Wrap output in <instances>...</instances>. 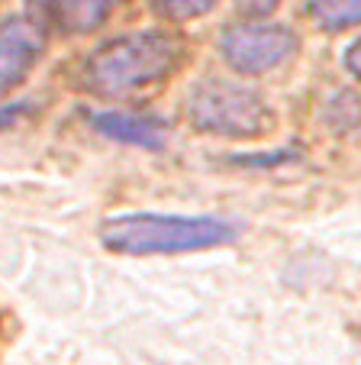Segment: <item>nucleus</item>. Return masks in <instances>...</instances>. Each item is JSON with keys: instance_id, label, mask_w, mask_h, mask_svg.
<instances>
[{"instance_id": "f257e3e1", "label": "nucleus", "mask_w": 361, "mask_h": 365, "mask_svg": "<svg viewBox=\"0 0 361 365\" xmlns=\"http://www.w3.org/2000/svg\"><path fill=\"white\" fill-rule=\"evenodd\" d=\"M236 223L216 217H162V214H126L100 227V242L123 255H174L197 252L232 242Z\"/></svg>"}, {"instance_id": "f03ea898", "label": "nucleus", "mask_w": 361, "mask_h": 365, "mask_svg": "<svg viewBox=\"0 0 361 365\" xmlns=\"http://www.w3.org/2000/svg\"><path fill=\"white\" fill-rule=\"evenodd\" d=\"M181 58V46L174 36L149 29V33L116 36L100 46L84 65L90 91L107 97L132 94V91L155 84L168 75Z\"/></svg>"}, {"instance_id": "7ed1b4c3", "label": "nucleus", "mask_w": 361, "mask_h": 365, "mask_svg": "<svg viewBox=\"0 0 361 365\" xmlns=\"http://www.w3.org/2000/svg\"><path fill=\"white\" fill-rule=\"evenodd\" d=\"M187 113H191V123L197 130L229 139L265 136L274 126L271 103L258 91L236 81H223V78H210V81L197 84L191 103H187Z\"/></svg>"}, {"instance_id": "20e7f679", "label": "nucleus", "mask_w": 361, "mask_h": 365, "mask_svg": "<svg viewBox=\"0 0 361 365\" xmlns=\"http://www.w3.org/2000/svg\"><path fill=\"white\" fill-rule=\"evenodd\" d=\"M219 52L239 75H265L297 52V36L278 23L232 26L219 36Z\"/></svg>"}, {"instance_id": "39448f33", "label": "nucleus", "mask_w": 361, "mask_h": 365, "mask_svg": "<svg viewBox=\"0 0 361 365\" xmlns=\"http://www.w3.org/2000/svg\"><path fill=\"white\" fill-rule=\"evenodd\" d=\"M42 29L29 20L10 16L0 23V94L26 78V71L39 62Z\"/></svg>"}, {"instance_id": "423d86ee", "label": "nucleus", "mask_w": 361, "mask_h": 365, "mask_svg": "<svg viewBox=\"0 0 361 365\" xmlns=\"http://www.w3.org/2000/svg\"><path fill=\"white\" fill-rule=\"evenodd\" d=\"M42 23L62 33H94L110 20L116 0H26Z\"/></svg>"}, {"instance_id": "0eeeda50", "label": "nucleus", "mask_w": 361, "mask_h": 365, "mask_svg": "<svg viewBox=\"0 0 361 365\" xmlns=\"http://www.w3.org/2000/svg\"><path fill=\"white\" fill-rule=\"evenodd\" d=\"M94 126L103 136L126 145H139V149H164V143H168V126L149 117H136V113H94Z\"/></svg>"}, {"instance_id": "6e6552de", "label": "nucleus", "mask_w": 361, "mask_h": 365, "mask_svg": "<svg viewBox=\"0 0 361 365\" xmlns=\"http://www.w3.org/2000/svg\"><path fill=\"white\" fill-rule=\"evenodd\" d=\"M310 14L326 29H345L358 23L361 0H310Z\"/></svg>"}, {"instance_id": "1a4fd4ad", "label": "nucleus", "mask_w": 361, "mask_h": 365, "mask_svg": "<svg viewBox=\"0 0 361 365\" xmlns=\"http://www.w3.org/2000/svg\"><path fill=\"white\" fill-rule=\"evenodd\" d=\"M152 7L164 20H194V16L210 14L216 7V0H152Z\"/></svg>"}, {"instance_id": "9d476101", "label": "nucleus", "mask_w": 361, "mask_h": 365, "mask_svg": "<svg viewBox=\"0 0 361 365\" xmlns=\"http://www.w3.org/2000/svg\"><path fill=\"white\" fill-rule=\"evenodd\" d=\"M236 4L242 14H252V16H265L278 7V0H236Z\"/></svg>"}, {"instance_id": "9b49d317", "label": "nucleus", "mask_w": 361, "mask_h": 365, "mask_svg": "<svg viewBox=\"0 0 361 365\" xmlns=\"http://www.w3.org/2000/svg\"><path fill=\"white\" fill-rule=\"evenodd\" d=\"M26 110H29L26 103H10V107H0V130H7L10 123H16V120H20Z\"/></svg>"}, {"instance_id": "f8f14e48", "label": "nucleus", "mask_w": 361, "mask_h": 365, "mask_svg": "<svg viewBox=\"0 0 361 365\" xmlns=\"http://www.w3.org/2000/svg\"><path fill=\"white\" fill-rule=\"evenodd\" d=\"M348 71H355V78H358V42L348 46Z\"/></svg>"}]
</instances>
